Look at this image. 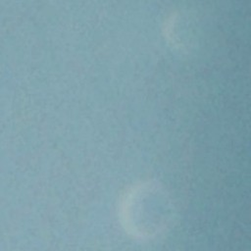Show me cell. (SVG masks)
I'll list each match as a JSON object with an SVG mask.
<instances>
[{
	"instance_id": "cell-1",
	"label": "cell",
	"mask_w": 251,
	"mask_h": 251,
	"mask_svg": "<svg viewBox=\"0 0 251 251\" xmlns=\"http://www.w3.org/2000/svg\"><path fill=\"white\" fill-rule=\"evenodd\" d=\"M172 212L166 192L149 182L129 188L120 204L123 226L139 238H149L163 231L171 221Z\"/></svg>"
}]
</instances>
